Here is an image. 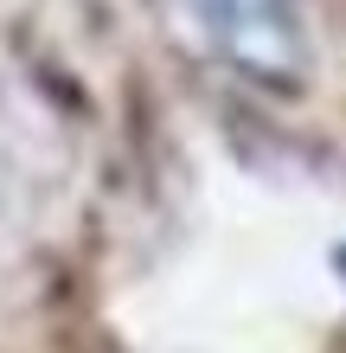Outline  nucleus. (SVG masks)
<instances>
[{
    "label": "nucleus",
    "instance_id": "nucleus-1",
    "mask_svg": "<svg viewBox=\"0 0 346 353\" xmlns=\"http://www.w3.org/2000/svg\"><path fill=\"white\" fill-rule=\"evenodd\" d=\"M193 26L212 39V46L237 52L244 65H276L289 52V19H282V0H186Z\"/></svg>",
    "mask_w": 346,
    "mask_h": 353
}]
</instances>
